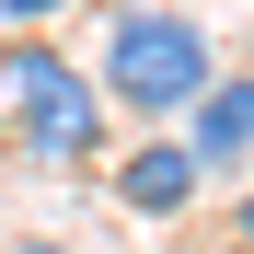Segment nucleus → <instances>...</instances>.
I'll return each instance as SVG.
<instances>
[{
  "mask_svg": "<svg viewBox=\"0 0 254 254\" xmlns=\"http://www.w3.org/2000/svg\"><path fill=\"white\" fill-rule=\"evenodd\" d=\"M196 185H208V162H196L185 139H150V150H127V162H116V196L139 208V220H185Z\"/></svg>",
  "mask_w": 254,
  "mask_h": 254,
  "instance_id": "3",
  "label": "nucleus"
},
{
  "mask_svg": "<svg viewBox=\"0 0 254 254\" xmlns=\"http://www.w3.org/2000/svg\"><path fill=\"white\" fill-rule=\"evenodd\" d=\"M208 81H220V58H208V35H196L185 12H116V23H104V81H93V93H104L127 127L185 116Z\"/></svg>",
  "mask_w": 254,
  "mask_h": 254,
  "instance_id": "2",
  "label": "nucleus"
},
{
  "mask_svg": "<svg viewBox=\"0 0 254 254\" xmlns=\"http://www.w3.org/2000/svg\"><path fill=\"white\" fill-rule=\"evenodd\" d=\"M0 12H12V23H23V35H35V23H47V12H58V0H0Z\"/></svg>",
  "mask_w": 254,
  "mask_h": 254,
  "instance_id": "6",
  "label": "nucleus"
},
{
  "mask_svg": "<svg viewBox=\"0 0 254 254\" xmlns=\"http://www.w3.org/2000/svg\"><path fill=\"white\" fill-rule=\"evenodd\" d=\"M231 243H243V254H254V185H243V196H231Z\"/></svg>",
  "mask_w": 254,
  "mask_h": 254,
  "instance_id": "5",
  "label": "nucleus"
},
{
  "mask_svg": "<svg viewBox=\"0 0 254 254\" xmlns=\"http://www.w3.org/2000/svg\"><path fill=\"white\" fill-rule=\"evenodd\" d=\"M185 150L220 174V162H254V69H231V81H208V93L185 104Z\"/></svg>",
  "mask_w": 254,
  "mask_h": 254,
  "instance_id": "4",
  "label": "nucleus"
},
{
  "mask_svg": "<svg viewBox=\"0 0 254 254\" xmlns=\"http://www.w3.org/2000/svg\"><path fill=\"white\" fill-rule=\"evenodd\" d=\"M12 254H81V243H12Z\"/></svg>",
  "mask_w": 254,
  "mask_h": 254,
  "instance_id": "7",
  "label": "nucleus"
},
{
  "mask_svg": "<svg viewBox=\"0 0 254 254\" xmlns=\"http://www.w3.org/2000/svg\"><path fill=\"white\" fill-rule=\"evenodd\" d=\"M116 104L93 93V69H69L47 35H12L0 47V139H12L35 174H81V162L104 150Z\"/></svg>",
  "mask_w": 254,
  "mask_h": 254,
  "instance_id": "1",
  "label": "nucleus"
}]
</instances>
